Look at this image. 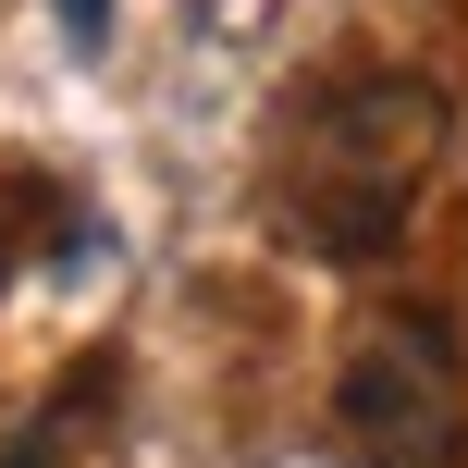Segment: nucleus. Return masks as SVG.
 <instances>
[{"label":"nucleus","instance_id":"obj_1","mask_svg":"<svg viewBox=\"0 0 468 468\" xmlns=\"http://www.w3.org/2000/svg\"><path fill=\"white\" fill-rule=\"evenodd\" d=\"M444 161V87L420 74H333L283 123V222L321 259H382Z\"/></svg>","mask_w":468,"mask_h":468},{"label":"nucleus","instance_id":"obj_3","mask_svg":"<svg viewBox=\"0 0 468 468\" xmlns=\"http://www.w3.org/2000/svg\"><path fill=\"white\" fill-rule=\"evenodd\" d=\"M49 13H62V37H74V49H99V37H112V0H49Z\"/></svg>","mask_w":468,"mask_h":468},{"label":"nucleus","instance_id":"obj_2","mask_svg":"<svg viewBox=\"0 0 468 468\" xmlns=\"http://www.w3.org/2000/svg\"><path fill=\"white\" fill-rule=\"evenodd\" d=\"M333 407H346L357 468H468V370H456V333L420 308L357 321Z\"/></svg>","mask_w":468,"mask_h":468}]
</instances>
